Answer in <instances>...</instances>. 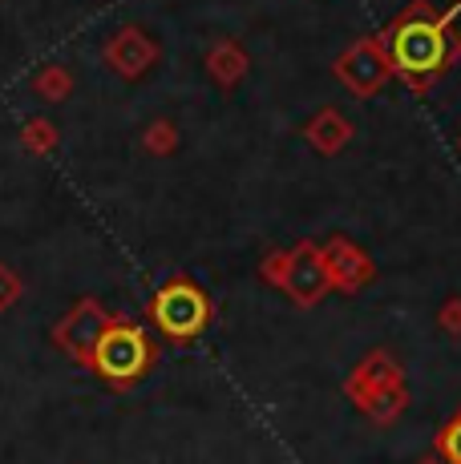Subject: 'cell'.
Returning <instances> with one entry per match:
<instances>
[{"mask_svg": "<svg viewBox=\"0 0 461 464\" xmlns=\"http://www.w3.org/2000/svg\"><path fill=\"white\" fill-rule=\"evenodd\" d=\"M457 13H461V0L454 8H446V13H433V5L413 0V5L380 33V41H385V49H388V61H393V77H401L413 93L433 89L441 82V73L457 61V53H461V44L454 37Z\"/></svg>", "mask_w": 461, "mask_h": 464, "instance_id": "1", "label": "cell"}, {"mask_svg": "<svg viewBox=\"0 0 461 464\" xmlns=\"http://www.w3.org/2000/svg\"><path fill=\"white\" fill-rule=\"evenodd\" d=\"M154 363V347H150V335L142 332L130 319H110V327L102 332L93 347V368L105 383L113 388H130L150 372Z\"/></svg>", "mask_w": 461, "mask_h": 464, "instance_id": "2", "label": "cell"}, {"mask_svg": "<svg viewBox=\"0 0 461 464\" xmlns=\"http://www.w3.org/2000/svg\"><path fill=\"white\" fill-rule=\"evenodd\" d=\"M344 392L352 396V404L360 412L380 424H388L397 412H405V400H409L405 396V376L388 352H368L348 376V383H344Z\"/></svg>", "mask_w": 461, "mask_h": 464, "instance_id": "3", "label": "cell"}, {"mask_svg": "<svg viewBox=\"0 0 461 464\" xmlns=\"http://www.w3.org/2000/svg\"><path fill=\"white\" fill-rule=\"evenodd\" d=\"M211 315H215V307H211L207 291L191 279H171L150 299V319H154V327L171 339V343H191V339H199L207 332Z\"/></svg>", "mask_w": 461, "mask_h": 464, "instance_id": "4", "label": "cell"}, {"mask_svg": "<svg viewBox=\"0 0 461 464\" xmlns=\"http://www.w3.org/2000/svg\"><path fill=\"white\" fill-rule=\"evenodd\" d=\"M110 319L113 315L105 311L102 299H93V295L77 299L74 307L53 324V347H61V352L74 363H82V368H93V347L105 327H110Z\"/></svg>", "mask_w": 461, "mask_h": 464, "instance_id": "5", "label": "cell"}, {"mask_svg": "<svg viewBox=\"0 0 461 464\" xmlns=\"http://www.w3.org/2000/svg\"><path fill=\"white\" fill-rule=\"evenodd\" d=\"M336 82H340L348 93L357 97H372L385 89V82L393 77V61H388V49L380 37H365L357 41L352 49H344L332 65Z\"/></svg>", "mask_w": 461, "mask_h": 464, "instance_id": "6", "label": "cell"}, {"mask_svg": "<svg viewBox=\"0 0 461 464\" xmlns=\"http://www.w3.org/2000/svg\"><path fill=\"white\" fill-rule=\"evenodd\" d=\"M280 291L299 307H316L328 291H332V275H328L324 246L299 243L288 251V271L280 279Z\"/></svg>", "mask_w": 461, "mask_h": 464, "instance_id": "7", "label": "cell"}, {"mask_svg": "<svg viewBox=\"0 0 461 464\" xmlns=\"http://www.w3.org/2000/svg\"><path fill=\"white\" fill-rule=\"evenodd\" d=\"M102 57L122 82H142L146 69L158 61V41L150 37L146 29H138V24H126V29H118L110 41H105Z\"/></svg>", "mask_w": 461, "mask_h": 464, "instance_id": "8", "label": "cell"}, {"mask_svg": "<svg viewBox=\"0 0 461 464\" xmlns=\"http://www.w3.org/2000/svg\"><path fill=\"white\" fill-rule=\"evenodd\" d=\"M324 258H328V275H332V291H360L372 279V258L352 246L348 238H332L324 243Z\"/></svg>", "mask_w": 461, "mask_h": 464, "instance_id": "9", "label": "cell"}, {"mask_svg": "<svg viewBox=\"0 0 461 464\" xmlns=\"http://www.w3.org/2000/svg\"><path fill=\"white\" fill-rule=\"evenodd\" d=\"M304 138L312 141L316 154H340V150L348 146V138H352V126H348V118H344V113L320 110V113H316V118L304 126Z\"/></svg>", "mask_w": 461, "mask_h": 464, "instance_id": "10", "label": "cell"}, {"mask_svg": "<svg viewBox=\"0 0 461 464\" xmlns=\"http://www.w3.org/2000/svg\"><path fill=\"white\" fill-rule=\"evenodd\" d=\"M207 73L219 89H235L247 77V53L239 49L235 41H219L215 49L207 53Z\"/></svg>", "mask_w": 461, "mask_h": 464, "instance_id": "11", "label": "cell"}, {"mask_svg": "<svg viewBox=\"0 0 461 464\" xmlns=\"http://www.w3.org/2000/svg\"><path fill=\"white\" fill-rule=\"evenodd\" d=\"M33 93L45 97V102H65L74 93V69L69 65H45L41 73H33Z\"/></svg>", "mask_w": 461, "mask_h": 464, "instance_id": "12", "label": "cell"}, {"mask_svg": "<svg viewBox=\"0 0 461 464\" xmlns=\"http://www.w3.org/2000/svg\"><path fill=\"white\" fill-rule=\"evenodd\" d=\"M57 126H53L49 118H29L21 126V146L29 150V154H37V158H45V154H53L57 150Z\"/></svg>", "mask_w": 461, "mask_h": 464, "instance_id": "13", "label": "cell"}, {"mask_svg": "<svg viewBox=\"0 0 461 464\" xmlns=\"http://www.w3.org/2000/svg\"><path fill=\"white\" fill-rule=\"evenodd\" d=\"M142 146L154 158H171L174 150H179V130H174V121H166V118L150 121L146 133H142Z\"/></svg>", "mask_w": 461, "mask_h": 464, "instance_id": "14", "label": "cell"}, {"mask_svg": "<svg viewBox=\"0 0 461 464\" xmlns=\"http://www.w3.org/2000/svg\"><path fill=\"white\" fill-rule=\"evenodd\" d=\"M437 457L446 464H461V412L437 432Z\"/></svg>", "mask_w": 461, "mask_h": 464, "instance_id": "15", "label": "cell"}, {"mask_svg": "<svg viewBox=\"0 0 461 464\" xmlns=\"http://www.w3.org/2000/svg\"><path fill=\"white\" fill-rule=\"evenodd\" d=\"M16 299H21V275H16L8 263H0V315L13 311Z\"/></svg>", "mask_w": 461, "mask_h": 464, "instance_id": "16", "label": "cell"}, {"mask_svg": "<svg viewBox=\"0 0 461 464\" xmlns=\"http://www.w3.org/2000/svg\"><path fill=\"white\" fill-rule=\"evenodd\" d=\"M283 271H288V251H276V255H268V258H263V266H260V275H263V279L271 283V287H280Z\"/></svg>", "mask_w": 461, "mask_h": 464, "instance_id": "17", "label": "cell"}, {"mask_svg": "<svg viewBox=\"0 0 461 464\" xmlns=\"http://www.w3.org/2000/svg\"><path fill=\"white\" fill-rule=\"evenodd\" d=\"M437 324L446 327L449 335H461V299H449L446 307H441V315H437Z\"/></svg>", "mask_w": 461, "mask_h": 464, "instance_id": "18", "label": "cell"}, {"mask_svg": "<svg viewBox=\"0 0 461 464\" xmlns=\"http://www.w3.org/2000/svg\"><path fill=\"white\" fill-rule=\"evenodd\" d=\"M421 464H437V460H421Z\"/></svg>", "mask_w": 461, "mask_h": 464, "instance_id": "19", "label": "cell"}]
</instances>
